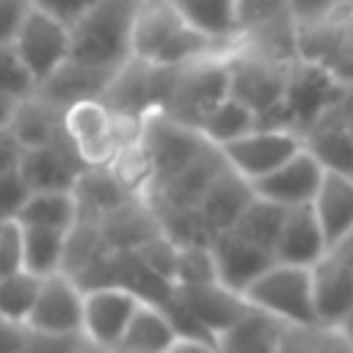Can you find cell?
Here are the masks:
<instances>
[{
	"mask_svg": "<svg viewBox=\"0 0 353 353\" xmlns=\"http://www.w3.org/2000/svg\"><path fill=\"white\" fill-rule=\"evenodd\" d=\"M232 41L212 39L196 28H190L168 0H141L135 19L130 50L132 58L152 66H185L190 61L226 52Z\"/></svg>",
	"mask_w": 353,
	"mask_h": 353,
	"instance_id": "1",
	"label": "cell"
},
{
	"mask_svg": "<svg viewBox=\"0 0 353 353\" xmlns=\"http://www.w3.org/2000/svg\"><path fill=\"white\" fill-rule=\"evenodd\" d=\"M141 0H97L69 25V58L116 72L132 58L130 36Z\"/></svg>",
	"mask_w": 353,
	"mask_h": 353,
	"instance_id": "2",
	"label": "cell"
},
{
	"mask_svg": "<svg viewBox=\"0 0 353 353\" xmlns=\"http://www.w3.org/2000/svg\"><path fill=\"white\" fill-rule=\"evenodd\" d=\"M226 94H229L226 52H218V55H207V58L190 61L185 66H176L171 74V83L165 88V97L160 102V110L196 130L199 121Z\"/></svg>",
	"mask_w": 353,
	"mask_h": 353,
	"instance_id": "3",
	"label": "cell"
},
{
	"mask_svg": "<svg viewBox=\"0 0 353 353\" xmlns=\"http://www.w3.org/2000/svg\"><path fill=\"white\" fill-rule=\"evenodd\" d=\"M347 83L339 80L328 66L312 58H292L287 69L284 97L281 105L290 116V124L295 132H309L314 124H320L345 97Z\"/></svg>",
	"mask_w": 353,
	"mask_h": 353,
	"instance_id": "4",
	"label": "cell"
},
{
	"mask_svg": "<svg viewBox=\"0 0 353 353\" xmlns=\"http://www.w3.org/2000/svg\"><path fill=\"white\" fill-rule=\"evenodd\" d=\"M243 301L290 325L317 323L312 306V279L303 265L273 262L243 290Z\"/></svg>",
	"mask_w": 353,
	"mask_h": 353,
	"instance_id": "5",
	"label": "cell"
},
{
	"mask_svg": "<svg viewBox=\"0 0 353 353\" xmlns=\"http://www.w3.org/2000/svg\"><path fill=\"white\" fill-rule=\"evenodd\" d=\"M287 69H290V61L265 55V52L251 50L243 41H237L226 52L229 97L240 99L243 105H248L254 110V116H259L281 102Z\"/></svg>",
	"mask_w": 353,
	"mask_h": 353,
	"instance_id": "6",
	"label": "cell"
},
{
	"mask_svg": "<svg viewBox=\"0 0 353 353\" xmlns=\"http://www.w3.org/2000/svg\"><path fill=\"white\" fill-rule=\"evenodd\" d=\"M138 143L149 160L152 179L160 182L182 171L204 146L207 141L199 135V130L171 119L160 108H152L141 116V130H138Z\"/></svg>",
	"mask_w": 353,
	"mask_h": 353,
	"instance_id": "7",
	"label": "cell"
},
{
	"mask_svg": "<svg viewBox=\"0 0 353 353\" xmlns=\"http://www.w3.org/2000/svg\"><path fill=\"white\" fill-rule=\"evenodd\" d=\"M80 325H83L80 284L63 270L41 276L25 328L41 336H83Z\"/></svg>",
	"mask_w": 353,
	"mask_h": 353,
	"instance_id": "8",
	"label": "cell"
},
{
	"mask_svg": "<svg viewBox=\"0 0 353 353\" xmlns=\"http://www.w3.org/2000/svg\"><path fill=\"white\" fill-rule=\"evenodd\" d=\"M11 44L30 72L33 83H41L69 58V25L30 6L11 36Z\"/></svg>",
	"mask_w": 353,
	"mask_h": 353,
	"instance_id": "9",
	"label": "cell"
},
{
	"mask_svg": "<svg viewBox=\"0 0 353 353\" xmlns=\"http://www.w3.org/2000/svg\"><path fill=\"white\" fill-rule=\"evenodd\" d=\"M63 132L83 165H108L119 149L113 110L99 97H85L63 108Z\"/></svg>",
	"mask_w": 353,
	"mask_h": 353,
	"instance_id": "10",
	"label": "cell"
},
{
	"mask_svg": "<svg viewBox=\"0 0 353 353\" xmlns=\"http://www.w3.org/2000/svg\"><path fill=\"white\" fill-rule=\"evenodd\" d=\"M303 146V135L295 130H279V127H254L245 135L218 146L226 165H232L240 176L248 182L259 179L262 174L281 165L290 154H295Z\"/></svg>",
	"mask_w": 353,
	"mask_h": 353,
	"instance_id": "11",
	"label": "cell"
},
{
	"mask_svg": "<svg viewBox=\"0 0 353 353\" xmlns=\"http://www.w3.org/2000/svg\"><path fill=\"white\" fill-rule=\"evenodd\" d=\"M141 298L119 284H105L94 290H83V325L80 334L91 347L116 350L127 320Z\"/></svg>",
	"mask_w": 353,
	"mask_h": 353,
	"instance_id": "12",
	"label": "cell"
},
{
	"mask_svg": "<svg viewBox=\"0 0 353 353\" xmlns=\"http://www.w3.org/2000/svg\"><path fill=\"white\" fill-rule=\"evenodd\" d=\"M83 160L69 143L66 132L41 146H28L19 157V176L30 190H72L77 174L83 171Z\"/></svg>",
	"mask_w": 353,
	"mask_h": 353,
	"instance_id": "13",
	"label": "cell"
},
{
	"mask_svg": "<svg viewBox=\"0 0 353 353\" xmlns=\"http://www.w3.org/2000/svg\"><path fill=\"white\" fill-rule=\"evenodd\" d=\"M323 165L320 160L301 146L295 154H290L281 165H276L273 171L262 174L259 179L251 182L254 193L262 199H270L281 207H295V204H309L320 179H323Z\"/></svg>",
	"mask_w": 353,
	"mask_h": 353,
	"instance_id": "14",
	"label": "cell"
},
{
	"mask_svg": "<svg viewBox=\"0 0 353 353\" xmlns=\"http://www.w3.org/2000/svg\"><path fill=\"white\" fill-rule=\"evenodd\" d=\"M207 245H210L212 259H215L218 284H223V287H229L232 292H240V295H243V290H245L265 268H270V265L276 262V259H273V251L243 240V237L234 234L232 229L212 232L210 240H207Z\"/></svg>",
	"mask_w": 353,
	"mask_h": 353,
	"instance_id": "15",
	"label": "cell"
},
{
	"mask_svg": "<svg viewBox=\"0 0 353 353\" xmlns=\"http://www.w3.org/2000/svg\"><path fill=\"white\" fill-rule=\"evenodd\" d=\"M309 279L317 323L336 325L353 309V268L325 251L314 265H309Z\"/></svg>",
	"mask_w": 353,
	"mask_h": 353,
	"instance_id": "16",
	"label": "cell"
},
{
	"mask_svg": "<svg viewBox=\"0 0 353 353\" xmlns=\"http://www.w3.org/2000/svg\"><path fill=\"white\" fill-rule=\"evenodd\" d=\"M325 237L314 218L312 204H295L287 207L279 237L273 243V259L287 265H314L325 254Z\"/></svg>",
	"mask_w": 353,
	"mask_h": 353,
	"instance_id": "17",
	"label": "cell"
},
{
	"mask_svg": "<svg viewBox=\"0 0 353 353\" xmlns=\"http://www.w3.org/2000/svg\"><path fill=\"white\" fill-rule=\"evenodd\" d=\"M176 295V301L210 331L218 334L223 328H229L243 312H245V301L240 292H232L229 287L218 284V281H207V284H174L171 290Z\"/></svg>",
	"mask_w": 353,
	"mask_h": 353,
	"instance_id": "18",
	"label": "cell"
},
{
	"mask_svg": "<svg viewBox=\"0 0 353 353\" xmlns=\"http://www.w3.org/2000/svg\"><path fill=\"white\" fill-rule=\"evenodd\" d=\"M251 196H254L251 182L245 176H240L232 165H226V160H223L218 174L210 179V185L199 196L196 210L212 234V232L229 229L234 223V218L240 215V210L251 201Z\"/></svg>",
	"mask_w": 353,
	"mask_h": 353,
	"instance_id": "19",
	"label": "cell"
},
{
	"mask_svg": "<svg viewBox=\"0 0 353 353\" xmlns=\"http://www.w3.org/2000/svg\"><path fill=\"white\" fill-rule=\"evenodd\" d=\"M309 204L323 229L325 248H331L339 237L353 229V176L325 168Z\"/></svg>",
	"mask_w": 353,
	"mask_h": 353,
	"instance_id": "20",
	"label": "cell"
},
{
	"mask_svg": "<svg viewBox=\"0 0 353 353\" xmlns=\"http://www.w3.org/2000/svg\"><path fill=\"white\" fill-rule=\"evenodd\" d=\"M113 74L116 72H110V69H97V66L80 63L74 58H66L52 74H47L41 83H36L33 91L63 110L66 105H72L77 99L99 97Z\"/></svg>",
	"mask_w": 353,
	"mask_h": 353,
	"instance_id": "21",
	"label": "cell"
},
{
	"mask_svg": "<svg viewBox=\"0 0 353 353\" xmlns=\"http://www.w3.org/2000/svg\"><path fill=\"white\" fill-rule=\"evenodd\" d=\"M72 196L77 207V221H99L102 215L132 199V193L121 188L108 165H85L72 185Z\"/></svg>",
	"mask_w": 353,
	"mask_h": 353,
	"instance_id": "22",
	"label": "cell"
},
{
	"mask_svg": "<svg viewBox=\"0 0 353 353\" xmlns=\"http://www.w3.org/2000/svg\"><path fill=\"white\" fill-rule=\"evenodd\" d=\"M8 127L25 149L41 146V143L55 141L63 132V110L47 102L44 97H39L36 91H30L14 102Z\"/></svg>",
	"mask_w": 353,
	"mask_h": 353,
	"instance_id": "23",
	"label": "cell"
},
{
	"mask_svg": "<svg viewBox=\"0 0 353 353\" xmlns=\"http://www.w3.org/2000/svg\"><path fill=\"white\" fill-rule=\"evenodd\" d=\"M174 336L176 334H174L165 312L157 303L138 301L116 350H124V353H168L171 345H174Z\"/></svg>",
	"mask_w": 353,
	"mask_h": 353,
	"instance_id": "24",
	"label": "cell"
},
{
	"mask_svg": "<svg viewBox=\"0 0 353 353\" xmlns=\"http://www.w3.org/2000/svg\"><path fill=\"white\" fill-rule=\"evenodd\" d=\"M284 320L256 309L245 306V312L218 334V350H279Z\"/></svg>",
	"mask_w": 353,
	"mask_h": 353,
	"instance_id": "25",
	"label": "cell"
},
{
	"mask_svg": "<svg viewBox=\"0 0 353 353\" xmlns=\"http://www.w3.org/2000/svg\"><path fill=\"white\" fill-rule=\"evenodd\" d=\"M303 146L320 160L323 168L353 176V135L334 116H325L309 132H303Z\"/></svg>",
	"mask_w": 353,
	"mask_h": 353,
	"instance_id": "26",
	"label": "cell"
},
{
	"mask_svg": "<svg viewBox=\"0 0 353 353\" xmlns=\"http://www.w3.org/2000/svg\"><path fill=\"white\" fill-rule=\"evenodd\" d=\"M66 229L19 223V265L36 276L61 270Z\"/></svg>",
	"mask_w": 353,
	"mask_h": 353,
	"instance_id": "27",
	"label": "cell"
},
{
	"mask_svg": "<svg viewBox=\"0 0 353 353\" xmlns=\"http://www.w3.org/2000/svg\"><path fill=\"white\" fill-rule=\"evenodd\" d=\"M174 11L196 30L221 39V41H237V17L234 3L237 0H168Z\"/></svg>",
	"mask_w": 353,
	"mask_h": 353,
	"instance_id": "28",
	"label": "cell"
},
{
	"mask_svg": "<svg viewBox=\"0 0 353 353\" xmlns=\"http://www.w3.org/2000/svg\"><path fill=\"white\" fill-rule=\"evenodd\" d=\"M284 212H287V207H281V204H276V201L262 199V196L254 193L251 201L240 210V215L234 218V223H232L229 229H232L234 234H240L243 240L273 251V243H276V237H279Z\"/></svg>",
	"mask_w": 353,
	"mask_h": 353,
	"instance_id": "29",
	"label": "cell"
},
{
	"mask_svg": "<svg viewBox=\"0 0 353 353\" xmlns=\"http://www.w3.org/2000/svg\"><path fill=\"white\" fill-rule=\"evenodd\" d=\"M254 127H256L254 110H251L248 105H243L240 99H234V97L226 94V97L199 121L196 130H199V135H201L207 143L223 146V143H229V141L245 135V132L254 130Z\"/></svg>",
	"mask_w": 353,
	"mask_h": 353,
	"instance_id": "30",
	"label": "cell"
},
{
	"mask_svg": "<svg viewBox=\"0 0 353 353\" xmlns=\"http://www.w3.org/2000/svg\"><path fill=\"white\" fill-rule=\"evenodd\" d=\"M77 221L72 190H30L17 212V223L69 229Z\"/></svg>",
	"mask_w": 353,
	"mask_h": 353,
	"instance_id": "31",
	"label": "cell"
},
{
	"mask_svg": "<svg viewBox=\"0 0 353 353\" xmlns=\"http://www.w3.org/2000/svg\"><path fill=\"white\" fill-rule=\"evenodd\" d=\"M41 276L25 270L22 265L0 276V317L25 325L30 306L36 301Z\"/></svg>",
	"mask_w": 353,
	"mask_h": 353,
	"instance_id": "32",
	"label": "cell"
},
{
	"mask_svg": "<svg viewBox=\"0 0 353 353\" xmlns=\"http://www.w3.org/2000/svg\"><path fill=\"white\" fill-rule=\"evenodd\" d=\"M218 281L215 276V259L207 243H188L176 245L174 259V284H207Z\"/></svg>",
	"mask_w": 353,
	"mask_h": 353,
	"instance_id": "33",
	"label": "cell"
},
{
	"mask_svg": "<svg viewBox=\"0 0 353 353\" xmlns=\"http://www.w3.org/2000/svg\"><path fill=\"white\" fill-rule=\"evenodd\" d=\"M234 17H237V30L251 33L265 25L292 19L287 11V0H237L234 3Z\"/></svg>",
	"mask_w": 353,
	"mask_h": 353,
	"instance_id": "34",
	"label": "cell"
},
{
	"mask_svg": "<svg viewBox=\"0 0 353 353\" xmlns=\"http://www.w3.org/2000/svg\"><path fill=\"white\" fill-rule=\"evenodd\" d=\"M33 85L36 83H33L30 72L25 69V63L19 61L14 44L11 41H0V91L14 97V99H19V97L30 94Z\"/></svg>",
	"mask_w": 353,
	"mask_h": 353,
	"instance_id": "35",
	"label": "cell"
},
{
	"mask_svg": "<svg viewBox=\"0 0 353 353\" xmlns=\"http://www.w3.org/2000/svg\"><path fill=\"white\" fill-rule=\"evenodd\" d=\"M154 273H160L163 279H168L174 284V259H176V245L163 234V232H154L149 234L143 243H138L132 248Z\"/></svg>",
	"mask_w": 353,
	"mask_h": 353,
	"instance_id": "36",
	"label": "cell"
},
{
	"mask_svg": "<svg viewBox=\"0 0 353 353\" xmlns=\"http://www.w3.org/2000/svg\"><path fill=\"white\" fill-rule=\"evenodd\" d=\"M287 11L295 28L320 25L342 11V0H287Z\"/></svg>",
	"mask_w": 353,
	"mask_h": 353,
	"instance_id": "37",
	"label": "cell"
},
{
	"mask_svg": "<svg viewBox=\"0 0 353 353\" xmlns=\"http://www.w3.org/2000/svg\"><path fill=\"white\" fill-rule=\"evenodd\" d=\"M30 188L19 176V171H6L0 174V221H17V212L22 201L28 199Z\"/></svg>",
	"mask_w": 353,
	"mask_h": 353,
	"instance_id": "38",
	"label": "cell"
},
{
	"mask_svg": "<svg viewBox=\"0 0 353 353\" xmlns=\"http://www.w3.org/2000/svg\"><path fill=\"white\" fill-rule=\"evenodd\" d=\"M19 268V223L0 221V276Z\"/></svg>",
	"mask_w": 353,
	"mask_h": 353,
	"instance_id": "39",
	"label": "cell"
},
{
	"mask_svg": "<svg viewBox=\"0 0 353 353\" xmlns=\"http://www.w3.org/2000/svg\"><path fill=\"white\" fill-rule=\"evenodd\" d=\"M91 3H97V0H30V6L47 11L50 17L61 19L63 25H72Z\"/></svg>",
	"mask_w": 353,
	"mask_h": 353,
	"instance_id": "40",
	"label": "cell"
},
{
	"mask_svg": "<svg viewBox=\"0 0 353 353\" xmlns=\"http://www.w3.org/2000/svg\"><path fill=\"white\" fill-rule=\"evenodd\" d=\"M28 8L30 0H0V41H11Z\"/></svg>",
	"mask_w": 353,
	"mask_h": 353,
	"instance_id": "41",
	"label": "cell"
},
{
	"mask_svg": "<svg viewBox=\"0 0 353 353\" xmlns=\"http://www.w3.org/2000/svg\"><path fill=\"white\" fill-rule=\"evenodd\" d=\"M22 152H25V146L19 143V138L11 132L8 124H3V127H0V174L17 171Z\"/></svg>",
	"mask_w": 353,
	"mask_h": 353,
	"instance_id": "42",
	"label": "cell"
},
{
	"mask_svg": "<svg viewBox=\"0 0 353 353\" xmlns=\"http://www.w3.org/2000/svg\"><path fill=\"white\" fill-rule=\"evenodd\" d=\"M0 350H28V328L0 317Z\"/></svg>",
	"mask_w": 353,
	"mask_h": 353,
	"instance_id": "43",
	"label": "cell"
},
{
	"mask_svg": "<svg viewBox=\"0 0 353 353\" xmlns=\"http://www.w3.org/2000/svg\"><path fill=\"white\" fill-rule=\"evenodd\" d=\"M328 251H331V254H334L339 262H345L347 268H353V229H350L345 237H339V240H336V243H334Z\"/></svg>",
	"mask_w": 353,
	"mask_h": 353,
	"instance_id": "44",
	"label": "cell"
},
{
	"mask_svg": "<svg viewBox=\"0 0 353 353\" xmlns=\"http://www.w3.org/2000/svg\"><path fill=\"white\" fill-rule=\"evenodd\" d=\"M334 328H336V334L345 339L347 350H353V309H350V312H347V314H345Z\"/></svg>",
	"mask_w": 353,
	"mask_h": 353,
	"instance_id": "45",
	"label": "cell"
},
{
	"mask_svg": "<svg viewBox=\"0 0 353 353\" xmlns=\"http://www.w3.org/2000/svg\"><path fill=\"white\" fill-rule=\"evenodd\" d=\"M14 97H8V94H3L0 91V127L3 124H8V119H11V110H14Z\"/></svg>",
	"mask_w": 353,
	"mask_h": 353,
	"instance_id": "46",
	"label": "cell"
},
{
	"mask_svg": "<svg viewBox=\"0 0 353 353\" xmlns=\"http://www.w3.org/2000/svg\"><path fill=\"white\" fill-rule=\"evenodd\" d=\"M334 119H339V121L345 124V130H347V132L353 135V108H350V110H347L345 116H334Z\"/></svg>",
	"mask_w": 353,
	"mask_h": 353,
	"instance_id": "47",
	"label": "cell"
},
{
	"mask_svg": "<svg viewBox=\"0 0 353 353\" xmlns=\"http://www.w3.org/2000/svg\"><path fill=\"white\" fill-rule=\"evenodd\" d=\"M342 8H345L350 17H353V0H342Z\"/></svg>",
	"mask_w": 353,
	"mask_h": 353,
	"instance_id": "48",
	"label": "cell"
}]
</instances>
